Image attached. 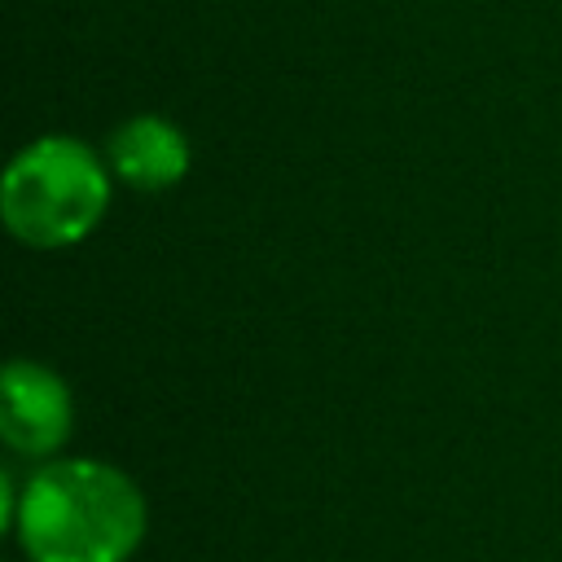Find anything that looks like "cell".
Returning a JSON list of instances; mask_svg holds the SVG:
<instances>
[{
  "instance_id": "cell-1",
  "label": "cell",
  "mask_w": 562,
  "mask_h": 562,
  "mask_svg": "<svg viewBox=\"0 0 562 562\" xmlns=\"http://www.w3.org/2000/svg\"><path fill=\"white\" fill-rule=\"evenodd\" d=\"M13 514L35 562H127L145 536V496L101 461L44 465Z\"/></svg>"
},
{
  "instance_id": "cell-2",
  "label": "cell",
  "mask_w": 562,
  "mask_h": 562,
  "mask_svg": "<svg viewBox=\"0 0 562 562\" xmlns=\"http://www.w3.org/2000/svg\"><path fill=\"white\" fill-rule=\"evenodd\" d=\"M110 184L88 145L70 136H44L26 145L4 171V224L31 246H70L105 215Z\"/></svg>"
},
{
  "instance_id": "cell-3",
  "label": "cell",
  "mask_w": 562,
  "mask_h": 562,
  "mask_svg": "<svg viewBox=\"0 0 562 562\" xmlns=\"http://www.w3.org/2000/svg\"><path fill=\"white\" fill-rule=\"evenodd\" d=\"M0 426L9 448L44 457L53 452L70 430V391L57 373L44 364L13 360L4 369V395H0Z\"/></svg>"
},
{
  "instance_id": "cell-4",
  "label": "cell",
  "mask_w": 562,
  "mask_h": 562,
  "mask_svg": "<svg viewBox=\"0 0 562 562\" xmlns=\"http://www.w3.org/2000/svg\"><path fill=\"white\" fill-rule=\"evenodd\" d=\"M110 167L145 193H158L167 184H176L189 171V140L176 123L158 119V114H140L132 123H123L110 140Z\"/></svg>"
}]
</instances>
